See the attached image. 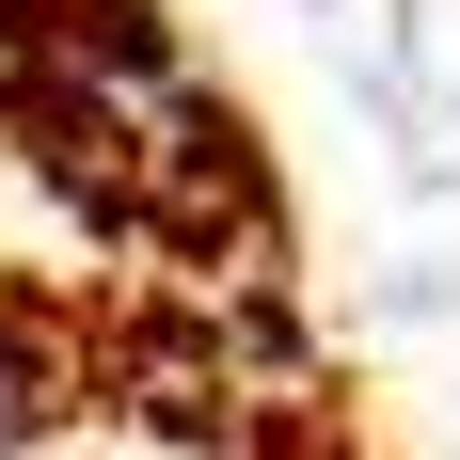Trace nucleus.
Returning a JSON list of instances; mask_svg holds the SVG:
<instances>
[{"label": "nucleus", "instance_id": "f257e3e1", "mask_svg": "<svg viewBox=\"0 0 460 460\" xmlns=\"http://www.w3.org/2000/svg\"><path fill=\"white\" fill-rule=\"evenodd\" d=\"M16 429H32V349L0 333V445H16Z\"/></svg>", "mask_w": 460, "mask_h": 460}]
</instances>
